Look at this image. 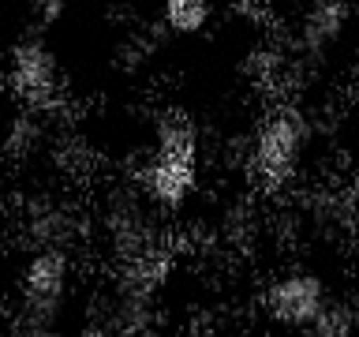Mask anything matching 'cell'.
<instances>
[{"label": "cell", "mask_w": 359, "mask_h": 337, "mask_svg": "<svg viewBox=\"0 0 359 337\" xmlns=\"http://www.w3.org/2000/svg\"><path fill=\"white\" fill-rule=\"evenodd\" d=\"M311 146V120L299 109L280 105L258 124L251 143V165L266 187H285L303 161V150Z\"/></svg>", "instance_id": "cell-1"}, {"label": "cell", "mask_w": 359, "mask_h": 337, "mask_svg": "<svg viewBox=\"0 0 359 337\" xmlns=\"http://www.w3.org/2000/svg\"><path fill=\"white\" fill-rule=\"evenodd\" d=\"M8 83L30 109H49L60 98V60L45 45L41 30H27L11 45L8 56Z\"/></svg>", "instance_id": "cell-2"}, {"label": "cell", "mask_w": 359, "mask_h": 337, "mask_svg": "<svg viewBox=\"0 0 359 337\" xmlns=\"http://www.w3.org/2000/svg\"><path fill=\"white\" fill-rule=\"evenodd\" d=\"M330 308V289L311 270H288L266 289V311L280 326H307Z\"/></svg>", "instance_id": "cell-3"}, {"label": "cell", "mask_w": 359, "mask_h": 337, "mask_svg": "<svg viewBox=\"0 0 359 337\" xmlns=\"http://www.w3.org/2000/svg\"><path fill=\"white\" fill-rule=\"evenodd\" d=\"M67 281H72V258L67 251H34L22 266V303L45 311H60Z\"/></svg>", "instance_id": "cell-4"}, {"label": "cell", "mask_w": 359, "mask_h": 337, "mask_svg": "<svg viewBox=\"0 0 359 337\" xmlns=\"http://www.w3.org/2000/svg\"><path fill=\"white\" fill-rule=\"evenodd\" d=\"M139 184H142V195L150 199V202L172 210V206H180V202L191 195V187H195V161L154 154L150 161L142 165Z\"/></svg>", "instance_id": "cell-5"}, {"label": "cell", "mask_w": 359, "mask_h": 337, "mask_svg": "<svg viewBox=\"0 0 359 337\" xmlns=\"http://www.w3.org/2000/svg\"><path fill=\"white\" fill-rule=\"evenodd\" d=\"M355 15L352 4H337V0H322V4H311L299 19V49L307 56H322L330 45L344 34L348 19Z\"/></svg>", "instance_id": "cell-6"}, {"label": "cell", "mask_w": 359, "mask_h": 337, "mask_svg": "<svg viewBox=\"0 0 359 337\" xmlns=\"http://www.w3.org/2000/svg\"><path fill=\"white\" fill-rule=\"evenodd\" d=\"M154 143H157V150H154V154L195 161V146H198L195 120H191L187 112H176V109H172V112H165V117L154 124Z\"/></svg>", "instance_id": "cell-7"}, {"label": "cell", "mask_w": 359, "mask_h": 337, "mask_svg": "<svg viewBox=\"0 0 359 337\" xmlns=\"http://www.w3.org/2000/svg\"><path fill=\"white\" fill-rule=\"evenodd\" d=\"M213 19V8L202 0H168L161 8V22L172 34H198Z\"/></svg>", "instance_id": "cell-8"}, {"label": "cell", "mask_w": 359, "mask_h": 337, "mask_svg": "<svg viewBox=\"0 0 359 337\" xmlns=\"http://www.w3.org/2000/svg\"><path fill=\"white\" fill-rule=\"evenodd\" d=\"M303 333L307 337H355V319L344 303H330Z\"/></svg>", "instance_id": "cell-9"}, {"label": "cell", "mask_w": 359, "mask_h": 337, "mask_svg": "<svg viewBox=\"0 0 359 337\" xmlns=\"http://www.w3.org/2000/svg\"><path fill=\"white\" fill-rule=\"evenodd\" d=\"M41 139V124H38V109H27L19 117H11V128H8V154L11 157H22L27 150H34Z\"/></svg>", "instance_id": "cell-10"}, {"label": "cell", "mask_w": 359, "mask_h": 337, "mask_svg": "<svg viewBox=\"0 0 359 337\" xmlns=\"http://www.w3.org/2000/svg\"><path fill=\"white\" fill-rule=\"evenodd\" d=\"M34 15H38V30H45L49 22H56V19L64 15V4H60V0H49V4H38V8H34Z\"/></svg>", "instance_id": "cell-11"}]
</instances>
